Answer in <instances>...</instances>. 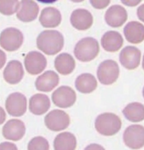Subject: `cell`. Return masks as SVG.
Returning a JSON list of instances; mask_svg holds the SVG:
<instances>
[{
	"instance_id": "cell-28",
	"label": "cell",
	"mask_w": 144,
	"mask_h": 150,
	"mask_svg": "<svg viewBox=\"0 0 144 150\" xmlns=\"http://www.w3.org/2000/svg\"><path fill=\"white\" fill-rule=\"evenodd\" d=\"M111 0H90L91 5L96 9L102 10L108 6Z\"/></svg>"
},
{
	"instance_id": "cell-14",
	"label": "cell",
	"mask_w": 144,
	"mask_h": 150,
	"mask_svg": "<svg viewBox=\"0 0 144 150\" xmlns=\"http://www.w3.org/2000/svg\"><path fill=\"white\" fill-rule=\"evenodd\" d=\"M25 133V125L22 121L18 119L8 120L2 129L4 137L6 139L13 141L20 140Z\"/></svg>"
},
{
	"instance_id": "cell-11",
	"label": "cell",
	"mask_w": 144,
	"mask_h": 150,
	"mask_svg": "<svg viewBox=\"0 0 144 150\" xmlns=\"http://www.w3.org/2000/svg\"><path fill=\"white\" fill-rule=\"evenodd\" d=\"M104 18L110 27L119 28L127 21L128 14L126 8L121 5H114L106 10Z\"/></svg>"
},
{
	"instance_id": "cell-10",
	"label": "cell",
	"mask_w": 144,
	"mask_h": 150,
	"mask_svg": "<svg viewBox=\"0 0 144 150\" xmlns=\"http://www.w3.org/2000/svg\"><path fill=\"white\" fill-rule=\"evenodd\" d=\"M141 51L135 46H127L123 48L119 54V61L122 65L129 70H133L140 64Z\"/></svg>"
},
{
	"instance_id": "cell-5",
	"label": "cell",
	"mask_w": 144,
	"mask_h": 150,
	"mask_svg": "<svg viewBox=\"0 0 144 150\" xmlns=\"http://www.w3.org/2000/svg\"><path fill=\"white\" fill-rule=\"evenodd\" d=\"M23 33L15 28H8L3 30L0 35V45L8 52L18 50L23 44Z\"/></svg>"
},
{
	"instance_id": "cell-38",
	"label": "cell",
	"mask_w": 144,
	"mask_h": 150,
	"mask_svg": "<svg viewBox=\"0 0 144 150\" xmlns=\"http://www.w3.org/2000/svg\"><path fill=\"white\" fill-rule=\"evenodd\" d=\"M143 97L144 98V88H143Z\"/></svg>"
},
{
	"instance_id": "cell-19",
	"label": "cell",
	"mask_w": 144,
	"mask_h": 150,
	"mask_svg": "<svg viewBox=\"0 0 144 150\" xmlns=\"http://www.w3.org/2000/svg\"><path fill=\"white\" fill-rule=\"evenodd\" d=\"M59 83L58 75L53 71H47L37 77L35 85L39 91L49 92L53 90Z\"/></svg>"
},
{
	"instance_id": "cell-1",
	"label": "cell",
	"mask_w": 144,
	"mask_h": 150,
	"mask_svg": "<svg viewBox=\"0 0 144 150\" xmlns=\"http://www.w3.org/2000/svg\"><path fill=\"white\" fill-rule=\"evenodd\" d=\"M64 44L63 36L57 30H45L37 38L38 49L48 55H54L59 53Z\"/></svg>"
},
{
	"instance_id": "cell-20",
	"label": "cell",
	"mask_w": 144,
	"mask_h": 150,
	"mask_svg": "<svg viewBox=\"0 0 144 150\" xmlns=\"http://www.w3.org/2000/svg\"><path fill=\"white\" fill-rule=\"evenodd\" d=\"M39 22L45 28H55L61 22L60 12L56 8H46L42 10L39 16Z\"/></svg>"
},
{
	"instance_id": "cell-6",
	"label": "cell",
	"mask_w": 144,
	"mask_h": 150,
	"mask_svg": "<svg viewBox=\"0 0 144 150\" xmlns=\"http://www.w3.org/2000/svg\"><path fill=\"white\" fill-rule=\"evenodd\" d=\"M125 144L133 150H138L144 146V127L141 125H132L123 133Z\"/></svg>"
},
{
	"instance_id": "cell-22",
	"label": "cell",
	"mask_w": 144,
	"mask_h": 150,
	"mask_svg": "<svg viewBox=\"0 0 144 150\" xmlns=\"http://www.w3.org/2000/svg\"><path fill=\"white\" fill-rule=\"evenodd\" d=\"M76 67L73 57L68 53H62L55 60V67L61 75H68L71 74Z\"/></svg>"
},
{
	"instance_id": "cell-29",
	"label": "cell",
	"mask_w": 144,
	"mask_h": 150,
	"mask_svg": "<svg viewBox=\"0 0 144 150\" xmlns=\"http://www.w3.org/2000/svg\"><path fill=\"white\" fill-rule=\"evenodd\" d=\"M122 3L129 7L136 6L142 1V0H121Z\"/></svg>"
},
{
	"instance_id": "cell-4",
	"label": "cell",
	"mask_w": 144,
	"mask_h": 150,
	"mask_svg": "<svg viewBox=\"0 0 144 150\" xmlns=\"http://www.w3.org/2000/svg\"><path fill=\"white\" fill-rule=\"evenodd\" d=\"M119 72L118 63L114 60L108 59L100 63L97 71V76L100 83L109 85L117 80Z\"/></svg>"
},
{
	"instance_id": "cell-23",
	"label": "cell",
	"mask_w": 144,
	"mask_h": 150,
	"mask_svg": "<svg viewBox=\"0 0 144 150\" xmlns=\"http://www.w3.org/2000/svg\"><path fill=\"white\" fill-rule=\"evenodd\" d=\"M76 89L84 94L93 92L98 86V82L94 76L90 74H83L79 76L75 82Z\"/></svg>"
},
{
	"instance_id": "cell-3",
	"label": "cell",
	"mask_w": 144,
	"mask_h": 150,
	"mask_svg": "<svg viewBox=\"0 0 144 150\" xmlns=\"http://www.w3.org/2000/svg\"><path fill=\"white\" fill-rule=\"evenodd\" d=\"M100 46L98 41L94 38H85L76 44L74 53L78 60L88 62L93 60L99 54Z\"/></svg>"
},
{
	"instance_id": "cell-27",
	"label": "cell",
	"mask_w": 144,
	"mask_h": 150,
	"mask_svg": "<svg viewBox=\"0 0 144 150\" xmlns=\"http://www.w3.org/2000/svg\"><path fill=\"white\" fill-rule=\"evenodd\" d=\"M28 150H48L49 144L45 138L36 137L33 138L28 146Z\"/></svg>"
},
{
	"instance_id": "cell-2",
	"label": "cell",
	"mask_w": 144,
	"mask_h": 150,
	"mask_svg": "<svg viewBox=\"0 0 144 150\" xmlns=\"http://www.w3.org/2000/svg\"><path fill=\"white\" fill-rule=\"evenodd\" d=\"M95 127L100 134L112 136L121 130L122 121L119 116L113 113H104L96 119Z\"/></svg>"
},
{
	"instance_id": "cell-16",
	"label": "cell",
	"mask_w": 144,
	"mask_h": 150,
	"mask_svg": "<svg viewBox=\"0 0 144 150\" xmlns=\"http://www.w3.org/2000/svg\"><path fill=\"white\" fill-rule=\"evenodd\" d=\"M126 40L133 44H138L144 41V25L137 21L128 23L123 29Z\"/></svg>"
},
{
	"instance_id": "cell-18",
	"label": "cell",
	"mask_w": 144,
	"mask_h": 150,
	"mask_svg": "<svg viewBox=\"0 0 144 150\" xmlns=\"http://www.w3.org/2000/svg\"><path fill=\"white\" fill-rule=\"evenodd\" d=\"M24 69L22 63L18 60H12L8 62L4 71L5 80L10 84L20 83L24 76Z\"/></svg>"
},
{
	"instance_id": "cell-12",
	"label": "cell",
	"mask_w": 144,
	"mask_h": 150,
	"mask_svg": "<svg viewBox=\"0 0 144 150\" xmlns=\"http://www.w3.org/2000/svg\"><path fill=\"white\" fill-rule=\"evenodd\" d=\"M24 65L27 71L32 75H38L46 67L47 60L45 56L38 52H31L24 59Z\"/></svg>"
},
{
	"instance_id": "cell-33",
	"label": "cell",
	"mask_w": 144,
	"mask_h": 150,
	"mask_svg": "<svg viewBox=\"0 0 144 150\" xmlns=\"http://www.w3.org/2000/svg\"><path fill=\"white\" fill-rule=\"evenodd\" d=\"M6 115L4 110L0 107V125L2 124L6 120Z\"/></svg>"
},
{
	"instance_id": "cell-24",
	"label": "cell",
	"mask_w": 144,
	"mask_h": 150,
	"mask_svg": "<svg viewBox=\"0 0 144 150\" xmlns=\"http://www.w3.org/2000/svg\"><path fill=\"white\" fill-rule=\"evenodd\" d=\"M55 150H75L77 147L76 137L69 132L58 134L53 142Z\"/></svg>"
},
{
	"instance_id": "cell-36",
	"label": "cell",
	"mask_w": 144,
	"mask_h": 150,
	"mask_svg": "<svg viewBox=\"0 0 144 150\" xmlns=\"http://www.w3.org/2000/svg\"><path fill=\"white\" fill-rule=\"evenodd\" d=\"M72 1V2H83L84 0H70Z\"/></svg>"
},
{
	"instance_id": "cell-8",
	"label": "cell",
	"mask_w": 144,
	"mask_h": 150,
	"mask_svg": "<svg viewBox=\"0 0 144 150\" xmlns=\"http://www.w3.org/2000/svg\"><path fill=\"white\" fill-rule=\"evenodd\" d=\"M76 99L74 90L67 86L59 87L52 94L53 104L61 108H67L72 106L75 103Z\"/></svg>"
},
{
	"instance_id": "cell-9",
	"label": "cell",
	"mask_w": 144,
	"mask_h": 150,
	"mask_svg": "<svg viewBox=\"0 0 144 150\" xmlns=\"http://www.w3.org/2000/svg\"><path fill=\"white\" fill-rule=\"evenodd\" d=\"M27 98L20 93L11 94L5 103V107L8 113L14 117L24 115L27 111Z\"/></svg>"
},
{
	"instance_id": "cell-17",
	"label": "cell",
	"mask_w": 144,
	"mask_h": 150,
	"mask_svg": "<svg viewBox=\"0 0 144 150\" xmlns=\"http://www.w3.org/2000/svg\"><path fill=\"white\" fill-rule=\"evenodd\" d=\"M124 40L121 34L118 32L109 30L103 36L101 44L103 48L107 52L114 53L121 49Z\"/></svg>"
},
{
	"instance_id": "cell-37",
	"label": "cell",
	"mask_w": 144,
	"mask_h": 150,
	"mask_svg": "<svg viewBox=\"0 0 144 150\" xmlns=\"http://www.w3.org/2000/svg\"><path fill=\"white\" fill-rule=\"evenodd\" d=\"M142 65H143V68L144 70V55L143 56V63H142Z\"/></svg>"
},
{
	"instance_id": "cell-35",
	"label": "cell",
	"mask_w": 144,
	"mask_h": 150,
	"mask_svg": "<svg viewBox=\"0 0 144 150\" xmlns=\"http://www.w3.org/2000/svg\"><path fill=\"white\" fill-rule=\"evenodd\" d=\"M38 2L44 4H53L57 1L58 0H37Z\"/></svg>"
},
{
	"instance_id": "cell-15",
	"label": "cell",
	"mask_w": 144,
	"mask_h": 150,
	"mask_svg": "<svg viewBox=\"0 0 144 150\" xmlns=\"http://www.w3.org/2000/svg\"><path fill=\"white\" fill-rule=\"evenodd\" d=\"M93 22V16L91 13L83 8L74 10L70 17V22L77 30H85L89 29Z\"/></svg>"
},
{
	"instance_id": "cell-26",
	"label": "cell",
	"mask_w": 144,
	"mask_h": 150,
	"mask_svg": "<svg viewBox=\"0 0 144 150\" xmlns=\"http://www.w3.org/2000/svg\"><path fill=\"white\" fill-rule=\"evenodd\" d=\"M18 0H0V13L4 15H11L18 10Z\"/></svg>"
},
{
	"instance_id": "cell-25",
	"label": "cell",
	"mask_w": 144,
	"mask_h": 150,
	"mask_svg": "<svg viewBox=\"0 0 144 150\" xmlns=\"http://www.w3.org/2000/svg\"><path fill=\"white\" fill-rule=\"evenodd\" d=\"M125 117L132 122H138L144 120V105L138 102L129 103L123 110Z\"/></svg>"
},
{
	"instance_id": "cell-32",
	"label": "cell",
	"mask_w": 144,
	"mask_h": 150,
	"mask_svg": "<svg viewBox=\"0 0 144 150\" xmlns=\"http://www.w3.org/2000/svg\"><path fill=\"white\" fill-rule=\"evenodd\" d=\"M6 61V55L2 50H0V69L4 66Z\"/></svg>"
},
{
	"instance_id": "cell-7",
	"label": "cell",
	"mask_w": 144,
	"mask_h": 150,
	"mask_svg": "<svg viewBox=\"0 0 144 150\" xmlns=\"http://www.w3.org/2000/svg\"><path fill=\"white\" fill-rule=\"evenodd\" d=\"M70 117L67 113L60 110H54L45 117L46 126L53 132H59L68 128L70 124Z\"/></svg>"
},
{
	"instance_id": "cell-34",
	"label": "cell",
	"mask_w": 144,
	"mask_h": 150,
	"mask_svg": "<svg viewBox=\"0 0 144 150\" xmlns=\"http://www.w3.org/2000/svg\"><path fill=\"white\" fill-rule=\"evenodd\" d=\"M86 149V150H104V148L98 144H92L90 146H88Z\"/></svg>"
},
{
	"instance_id": "cell-13",
	"label": "cell",
	"mask_w": 144,
	"mask_h": 150,
	"mask_svg": "<svg viewBox=\"0 0 144 150\" xmlns=\"http://www.w3.org/2000/svg\"><path fill=\"white\" fill-rule=\"evenodd\" d=\"M39 13V7L33 0H22L17 10V18L23 22H30L35 20Z\"/></svg>"
},
{
	"instance_id": "cell-31",
	"label": "cell",
	"mask_w": 144,
	"mask_h": 150,
	"mask_svg": "<svg viewBox=\"0 0 144 150\" xmlns=\"http://www.w3.org/2000/svg\"><path fill=\"white\" fill-rule=\"evenodd\" d=\"M137 15L138 19L144 23V4L140 5L137 9Z\"/></svg>"
},
{
	"instance_id": "cell-21",
	"label": "cell",
	"mask_w": 144,
	"mask_h": 150,
	"mask_svg": "<svg viewBox=\"0 0 144 150\" xmlns=\"http://www.w3.org/2000/svg\"><path fill=\"white\" fill-rule=\"evenodd\" d=\"M50 105V100L46 95L36 94L30 98L29 108L34 115H42L47 112Z\"/></svg>"
},
{
	"instance_id": "cell-30",
	"label": "cell",
	"mask_w": 144,
	"mask_h": 150,
	"mask_svg": "<svg viewBox=\"0 0 144 150\" xmlns=\"http://www.w3.org/2000/svg\"><path fill=\"white\" fill-rule=\"evenodd\" d=\"M0 150H18V149L13 143L4 142L0 144Z\"/></svg>"
}]
</instances>
